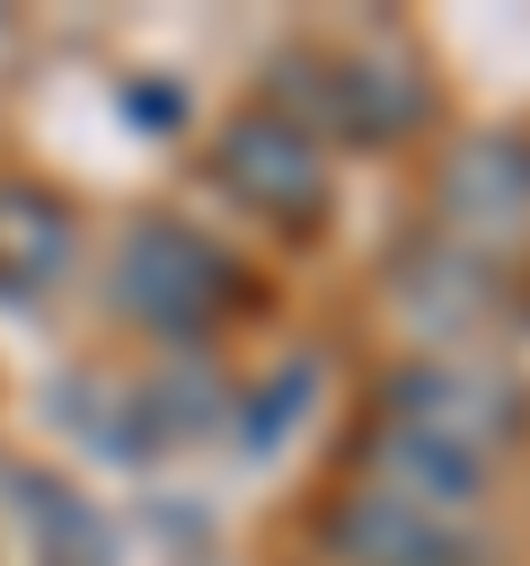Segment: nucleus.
Here are the masks:
<instances>
[{
	"mask_svg": "<svg viewBox=\"0 0 530 566\" xmlns=\"http://www.w3.org/2000/svg\"><path fill=\"white\" fill-rule=\"evenodd\" d=\"M309 380H318V371L300 363V371H292V389H265V398H256V416H247V442H256V451L274 442V424H292V416H300V398H309Z\"/></svg>",
	"mask_w": 530,
	"mask_h": 566,
	"instance_id": "423d86ee",
	"label": "nucleus"
},
{
	"mask_svg": "<svg viewBox=\"0 0 530 566\" xmlns=\"http://www.w3.org/2000/svg\"><path fill=\"white\" fill-rule=\"evenodd\" d=\"M221 177H230L247 203H265V212H309V203L327 195L318 150H309L292 124H274V115H239V124L221 133Z\"/></svg>",
	"mask_w": 530,
	"mask_h": 566,
	"instance_id": "7ed1b4c3",
	"label": "nucleus"
},
{
	"mask_svg": "<svg viewBox=\"0 0 530 566\" xmlns=\"http://www.w3.org/2000/svg\"><path fill=\"white\" fill-rule=\"evenodd\" d=\"M212 283H221V256L177 230V221H150L124 239V310L159 318V327H194L212 310Z\"/></svg>",
	"mask_w": 530,
	"mask_h": 566,
	"instance_id": "f257e3e1",
	"label": "nucleus"
},
{
	"mask_svg": "<svg viewBox=\"0 0 530 566\" xmlns=\"http://www.w3.org/2000/svg\"><path fill=\"white\" fill-rule=\"evenodd\" d=\"M442 203H451V221H468V230H521V221H530V150H521V142H477V150H459V168L442 177Z\"/></svg>",
	"mask_w": 530,
	"mask_h": 566,
	"instance_id": "39448f33",
	"label": "nucleus"
},
{
	"mask_svg": "<svg viewBox=\"0 0 530 566\" xmlns=\"http://www.w3.org/2000/svg\"><path fill=\"white\" fill-rule=\"evenodd\" d=\"M398 407L415 416L406 433L477 460V451L521 416V389H504V380H486V371H406V380H398Z\"/></svg>",
	"mask_w": 530,
	"mask_h": 566,
	"instance_id": "f03ea898",
	"label": "nucleus"
},
{
	"mask_svg": "<svg viewBox=\"0 0 530 566\" xmlns=\"http://www.w3.org/2000/svg\"><path fill=\"white\" fill-rule=\"evenodd\" d=\"M336 548H353V566H468V539H459L442 513L406 504L398 486L353 495V504L336 513Z\"/></svg>",
	"mask_w": 530,
	"mask_h": 566,
	"instance_id": "20e7f679",
	"label": "nucleus"
}]
</instances>
